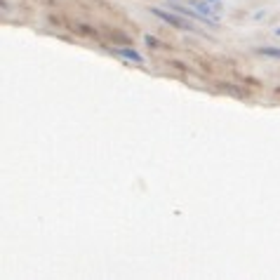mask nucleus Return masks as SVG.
<instances>
[{
  "label": "nucleus",
  "mask_w": 280,
  "mask_h": 280,
  "mask_svg": "<svg viewBox=\"0 0 280 280\" xmlns=\"http://www.w3.org/2000/svg\"><path fill=\"white\" fill-rule=\"evenodd\" d=\"M151 14H153V17H158L160 22L170 24L172 28H179V31H191V33L196 31V26L186 22L179 12H167V10H160V7H151Z\"/></svg>",
  "instance_id": "obj_1"
},
{
  "label": "nucleus",
  "mask_w": 280,
  "mask_h": 280,
  "mask_svg": "<svg viewBox=\"0 0 280 280\" xmlns=\"http://www.w3.org/2000/svg\"><path fill=\"white\" fill-rule=\"evenodd\" d=\"M66 26L71 28V31H76L78 35L92 38V40H97V43H104V40H101V31H99V28H95V26H90V24H85V22H68Z\"/></svg>",
  "instance_id": "obj_2"
},
{
  "label": "nucleus",
  "mask_w": 280,
  "mask_h": 280,
  "mask_svg": "<svg viewBox=\"0 0 280 280\" xmlns=\"http://www.w3.org/2000/svg\"><path fill=\"white\" fill-rule=\"evenodd\" d=\"M116 54L123 57V59H127V62H132V64H137V66H141V64H144V57H141L132 45H120L116 50Z\"/></svg>",
  "instance_id": "obj_3"
},
{
  "label": "nucleus",
  "mask_w": 280,
  "mask_h": 280,
  "mask_svg": "<svg viewBox=\"0 0 280 280\" xmlns=\"http://www.w3.org/2000/svg\"><path fill=\"white\" fill-rule=\"evenodd\" d=\"M193 7H196L198 12H200L202 17H208V19H212V22H217L219 19V14L214 10H217V7L214 5H210V0L208 3H205V0H193Z\"/></svg>",
  "instance_id": "obj_4"
},
{
  "label": "nucleus",
  "mask_w": 280,
  "mask_h": 280,
  "mask_svg": "<svg viewBox=\"0 0 280 280\" xmlns=\"http://www.w3.org/2000/svg\"><path fill=\"white\" fill-rule=\"evenodd\" d=\"M221 92H229V95H233V97H238V99H245L247 97V92L245 90H240V87H235V85H231V83H221V85H217Z\"/></svg>",
  "instance_id": "obj_5"
},
{
  "label": "nucleus",
  "mask_w": 280,
  "mask_h": 280,
  "mask_svg": "<svg viewBox=\"0 0 280 280\" xmlns=\"http://www.w3.org/2000/svg\"><path fill=\"white\" fill-rule=\"evenodd\" d=\"M257 54H262V57H269V59H275V62H280V47H269V45H262V47H257Z\"/></svg>",
  "instance_id": "obj_6"
},
{
  "label": "nucleus",
  "mask_w": 280,
  "mask_h": 280,
  "mask_svg": "<svg viewBox=\"0 0 280 280\" xmlns=\"http://www.w3.org/2000/svg\"><path fill=\"white\" fill-rule=\"evenodd\" d=\"M144 43H146L148 47H153V50H158V47H163V43H160V40H158L156 35H151V33H146V35H144Z\"/></svg>",
  "instance_id": "obj_7"
},
{
  "label": "nucleus",
  "mask_w": 280,
  "mask_h": 280,
  "mask_svg": "<svg viewBox=\"0 0 280 280\" xmlns=\"http://www.w3.org/2000/svg\"><path fill=\"white\" fill-rule=\"evenodd\" d=\"M245 83H247V85H254V87H257V85H262L257 78H245Z\"/></svg>",
  "instance_id": "obj_8"
},
{
  "label": "nucleus",
  "mask_w": 280,
  "mask_h": 280,
  "mask_svg": "<svg viewBox=\"0 0 280 280\" xmlns=\"http://www.w3.org/2000/svg\"><path fill=\"white\" fill-rule=\"evenodd\" d=\"M275 35H280V26H278V28H275Z\"/></svg>",
  "instance_id": "obj_9"
},
{
  "label": "nucleus",
  "mask_w": 280,
  "mask_h": 280,
  "mask_svg": "<svg viewBox=\"0 0 280 280\" xmlns=\"http://www.w3.org/2000/svg\"><path fill=\"white\" fill-rule=\"evenodd\" d=\"M210 3H217V0H210Z\"/></svg>",
  "instance_id": "obj_10"
}]
</instances>
